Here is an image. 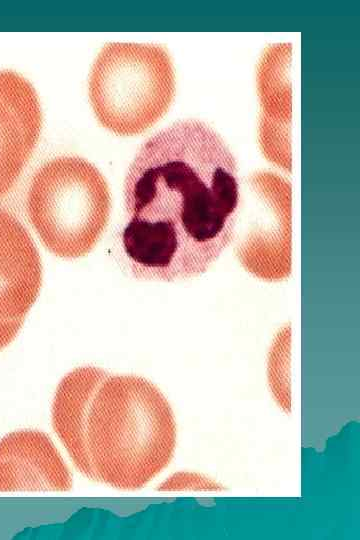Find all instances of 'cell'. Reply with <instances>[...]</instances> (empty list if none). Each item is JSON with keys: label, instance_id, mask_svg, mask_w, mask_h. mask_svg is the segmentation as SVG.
<instances>
[{"label": "cell", "instance_id": "cell-5", "mask_svg": "<svg viewBox=\"0 0 360 540\" xmlns=\"http://www.w3.org/2000/svg\"><path fill=\"white\" fill-rule=\"evenodd\" d=\"M41 284L34 241L17 217L0 209V351L16 338Z\"/></svg>", "mask_w": 360, "mask_h": 540}, {"label": "cell", "instance_id": "cell-8", "mask_svg": "<svg viewBox=\"0 0 360 540\" xmlns=\"http://www.w3.org/2000/svg\"><path fill=\"white\" fill-rule=\"evenodd\" d=\"M291 58L290 43L269 45L257 69L259 144L269 161L288 172L291 169Z\"/></svg>", "mask_w": 360, "mask_h": 540}, {"label": "cell", "instance_id": "cell-2", "mask_svg": "<svg viewBox=\"0 0 360 540\" xmlns=\"http://www.w3.org/2000/svg\"><path fill=\"white\" fill-rule=\"evenodd\" d=\"M177 427L162 391L137 375L105 372L89 395L77 470L119 490H138L172 461Z\"/></svg>", "mask_w": 360, "mask_h": 540}, {"label": "cell", "instance_id": "cell-3", "mask_svg": "<svg viewBox=\"0 0 360 540\" xmlns=\"http://www.w3.org/2000/svg\"><path fill=\"white\" fill-rule=\"evenodd\" d=\"M111 200L100 171L77 156L43 164L31 179L26 209L44 246L62 258L88 254L104 232Z\"/></svg>", "mask_w": 360, "mask_h": 540}, {"label": "cell", "instance_id": "cell-1", "mask_svg": "<svg viewBox=\"0 0 360 540\" xmlns=\"http://www.w3.org/2000/svg\"><path fill=\"white\" fill-rule=\"evenodd\" d=\"M122 249L137 279L205 273L232 242L240 217L237 162L206 123L178 121L150 137L124 183Z\"/></svg>", "mask_w": 360, "mask_h": 540}, {"label": "cell", "instance_id": "cell-10", "mask_svg": "<svg viewBox=\"0 0 360 540\" xmlns=\"http://www.w3.org/2000/svg\"><path fill=\"white\" fill-rule=\"evenodd\" d=\"M287 329L276 338L268 366V384L273 399L286 414L291 413V388L288 372L289 335Z\"/></svg>", "mask_w": 360, "mask_h": 540}, {"label": "cell", "instance_id": "cell-7", "mask_svg": "<svg viewBox=\"0 0 360 540\" xmlns=\"http://www.w3.org/2000/svg\"><path fill=\"white\" fill-rule=\"evenodd\" d=\"M72 473L51 437L37 429L0 440V492H67Z\"/></svg>", "mask_w": 360, "mask_h": 540}, {"label": "cell", "instance_id": "cell-4", "mask_svg": "<svg viewBox=\"0 0 360 540\" xmlns=\"http://www.w3.org/2000/svg\"><path fill=\"white\" fill-rule=\"evenodd\" d=\"M175 75L167 49L156 44H106L89 76V97L98 121L131 136L154 125L169 109Z\"/></svg>", "mask_w": 360, "mask_h": 540}, {"label": "cell", "instance_id": "cell-6", "mask_svg": "<svg viewBox=\"0 0 360 540\" xmlns=\"http://www.w3.org/2000/svg\"><path fill=\"white\" fill-rule=\"evenodd\" d=\"M42 125L38 95L19 73L0 70V199L16 184Z\"/></svg>", "mask_w": 360, "mask_h": 540}, {"label": "cell", "instance_id": "cell-9", "mask_svg": "<svg viewBox=\"0 0 360 540\" xmlns=\"http://www.w3.org/2000/svg\"><path fill=\"white\" fill-rule=\"evenodd\" d=\"M106 372L97 366H81L58 383L51 404V425L75 468L80 462L81 429L90 393Z\"/></svg>", "mask_w": 360, "mask_h": 540}, {"label": "cell", "instance_id": "cell-11", "mask_svg": "<svg viewBox=\"0 0 360 540\" xmlns=\"http://www.w3.org/2000/svg\"><path fill=\"white\" fill-rule=\"evenodd\" d=\"M224 488L218 481L197 472L179 471L159 484V491H222Z\"/></svg>", "mask_w": 360, "mask_h": 540}]
</instances>
